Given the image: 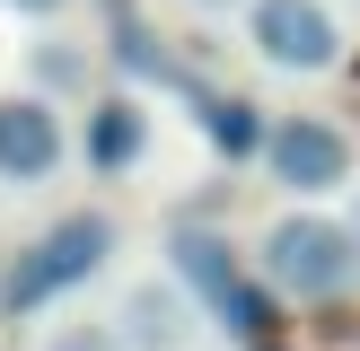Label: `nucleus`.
<instances>
[{
  "label": "nucleus",
  "mask_w": 360,
  "mask_h": 351,
  "mask_svg": "<svg viewBox=\"0 0 360 351\" xmlns=\"http://www.w3.org/2000/svg\"><path fill=\"white\" fill-rule=\"evenodd\" d=\"M255 272H264V290H281V298H343L360 281V246H352V228L334 220V211L299 202V211H281L255 237Z\"/></svg>",
  "instance_id": "nucleus-1"
},
{
  "label": "nucleus",
  "mask_w": 360,
  "mask_h": 351,
  "mask_svg": "<svg viewBox=\"0 0 360 351\" xmlns=\"http://www.w3.org/2000/svg\"><path fill=\"white\" fill-rule=\"evenodd\" d=\"M193 9H246V0H193Z\"/></svg>",
  "instance_id": "nucleus-14"
},
{
  "label": "nucleus",
  "mask_w": 360,
  "mask_h": 351,
  "mask_svg": "<svg viewBox=\"0 0 360 351\" xmlns=\"http://www.w3.org/2000/svg\"><path fill=\"white\" fill-rule=\"evenodd\" d=\"M35 79H44L53 97H70V88H79L88 70H79V53H70V44H44V53H35Z\"/></svg>",
  "instance_id": "nucleus-11"
},
{
  "label": "nucleus",
  "mask_w": 360,
  "mask_h": 351,
  "mask_svg": "<svg viewBox=\"0 0 360 351\" xmlns=\"http://www.w3.org/2000/svg\"><path fill=\"white\" fill-rule=\"evenodd\" d=\"M202 298L185 290L176 272H141V281H123V298H115V333H123V351H193L202 343Z\"/></svg>",
  "instance_id": "nucleus-6"
},
{
  "label": "nucleus",
  "mask_w": 360,
  "mask_h": 351,
  "mask_svg": "<svg viewBox=\"0 0 360 351\" xmlns=\"http://www.w3.org/2000/svg\"><path fill=\"white\" fill-rule=\"evenodd\" d=\"M35 351H123V333H115V316H53L35 333Z\"/></svg>",
  "instance_id": "nucleus-10"
},
{
  "label": "nucleus",
  "mask_w": 360,
  "mask_h": 351,
  "mask_svg": "<svg viewBox=\"0 0 360 351\" xmlns=\"http://www.w3.org/2000/svg\"><path fill=\"white\" fill-rule=\"evenodd\" d=\"M193 123H202V140L220 158H264V132H273L246 97H220V88H193Z\"/></svg>",
  "instance_id": "nucleus-9"
},
{
  "label": "nucleus",
  "mask_w": 360,
  "mask_h": 351,
  "mask_svg": "<svg viewBox=\"0 0 360 351\" xmlns=\"http://www.w3.org/2000/svg\"><path fill=\"white\" fill-rule=\"evenodd\" d=\"M141 150H150V105L141 97H105L97 114H88V167L123 176V167H141Z\"/></svg>",
  "instance_id": "nucleus-8"
},
{
  "label": "nucleus",
  "mask_w": 360,
  "mask_h": 351,
  "mask_svg": "<svg viewBox=\"0 0 360 351\" xmlns=\"http://www.w3.org/2000/svg\"><path fill=\"white\" fill-rule=\"evenodd\" d=\"M246 53L290 79H326V70H343L352 35L326 0H246Z\"/></svg>",
  "instance_id": "nucleus-4"
},
{
  "label": "nucleus",
  "mask_w": 360,
  "mask_h": 351,
  "mask_svg": "<svg viewBox=\"0 0 360 351\" xmlns=\"http://www.w3.org/2000/svg\"><path fill=\"white\" fill-rule=\"evenodd\" d=\"M70 158V132H62V105L53 97H0V185H44L62 176Z\"/></svg>",
  "instance_id": "nucleus-7"
},
{
  "label": "nucleus",
  "mask_w": 360,
  "mask_h": 351,
  "mask_svg": "<svg viewBox=\"0 0 360 351\" xmlns=\"http://www.w3.org/2000/svg\"><path fill=\"white\" fill-rule=\"evenodd\" d=\"M167 272L185 281L193 298H202V316H220V333H238V343H264V325H273V307L255 298V281L238 272V255H229L211 228H176L167 237Z\"/></svg>",
  "instance_id": "nucleus-5"
},
{
  "label": "nucleus",
  "mask_w": 360,
  "mask_h": 351,
  "mask_svg": "<svg viewBox=\"0 0 360 351\" xmlns=\"http://www.w3.org/2000/svg\"><path fill=\"white\" fill-rule=\"evenodd\" d=\"M0 9H18V18H62V9H79V0H0Z\"/></svg>",
  "instance_id": "nucleus-12"
},
{
  "label": "nucleus",
  "mask_w": 360,
  "mask_h": 351,
  "mask_svg": "<svg viewBox=\"0 0 360 351\" xmlns=\"http://www.w3.org/2000/svg\"><path fill=\"white\" fill-rule=\"evenodd\" d=\"M343 228H352V246H360V185L343 193Z\"/></svg>",
  "instance_id": "nucleus-13"
},
{
  "label": "nucleus",
  "mask_w": 360,
  "mask_h": 351,
  "mask_svg": "<svg viewBox=\"0 0 360 351\" xmlns=\"http://www.w3.org/2000/svg\"><path fill=\"white\" fill-rule=\"evenodd\" d=\"M264 176L290 202H334V193L360 185V150H352L343 123H326V114H281L264 132Z\"/></svg>",
  "instance_id": "nucleus-3"
},
{
  "label": "nucleus",
  "mask_w": 360,
  "mask_h": 351,
  "mask_svg": "<svg viewBox=\"0 0 360 351\" xmlns=\"http://www.w3.org/2000/svg\"><path fill=\"white\" fill-rule=\"evenodd\" d=\"M105 255H115V220H105V211H62V220L0 272V307L9 316H44L53 298H70L79 281H97Z\"/></svg>",
  "instance_id": "nucleus-2"
}]
</instances>
